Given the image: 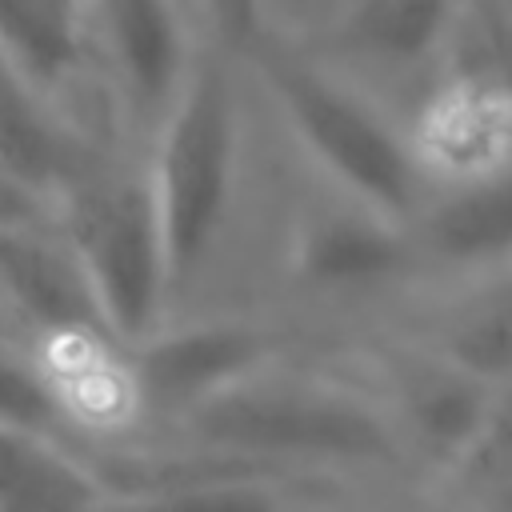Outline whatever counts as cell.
Segmentation results:
<instances>
[{"mask_svg": "<svg viewBox=\"0 0 512 512\" xmlns=\"http://www.w3.org/2000/svg\"><path fill=\"white\" fill-rule=\"evenodd\" d=\"M60 4H68V8H76V12L84 16V0H60Z\"/></svg>", "mask_w": 512, "mask_h": 512, "instance_id": "obj_13", "label": "cell"}, {"mask_svg": "<svg viewBox=\"0 0 512 512\" xmlns=\"http://www.w3.org/2000/svg\"><path fill=\"white\" fill-rule=\"evenodd\" d=\"M424 288L512 264V168L432 188L412 220Z\"/></svg>", "mask_w": 512, "mask_h": 512, "instance_id": "obj_10", "label": "cell"}, {"mask_svg": "<svg viewBox=\"0 0 512 512\" xmlns=\"http://www.w3.org/2000/svg\"><path fill=\"white\" fill-rule=\"evenodd\" d=\"M0 428L76 444L72 424H68L60 396H56L52 380L44 376L40 360L8 336H0Z\"/></svg>", "mask_w": 512, "mask_h": 512, "instance_id": "obj_12", "label": "cell"}, {"mask_svg": "<svg viewBox=\"0 0 512 512\" xmlns=\"http://www.w3.org/2000/svg\"><path fill=\"white\" fill-rule=\"evenodd\" d=\"M84 44L108 132L148 144L204 32L188 0H84Z\"/></svg>", "mask_w": 512, "mask_h": 512, "instance_id": "obj_5", "label": "cell"}, {"mask_svg": "<svg viewBox=\"0 0 512 512\" xmlns=\"http://www.w3.org/2000/svg\"><path fill=\"white\" fill-rule=\"evenodd\" d=\"M308 176V172H304ZM280 280L304 304H384L424 292L412 224H400L308 176L284 232Z\"/></svg>", "mask_w": 512, "mask_h": 512, "instance_id": "obj_4", "label": "cell"}, {"mask_svg": "<svg viewBox=\"0 0 512 512\" xmlns=\"http://www.w3.org/2000/svg\"><path fill=\"white\" fill-rule=\"evenodd\" d=\"M404 128L428 192L512 168V108L460 60L412 104Z\"/></svg>", "mask_w": 512, "mask_h": 512, "instance_id": "obj_8", "label": "cell"}, {"mask_svg": "<svg viewBox=\"0 0 512 512\" xmlns=\"http://www.w3.org/2000/svg\"><path fill=\"white\" fill-rule=\"evenodd\" d=\"M404 340L512 392V264L416 292Z\"/></svg>", "mask_w": 512, "mask_h": 512, "instance_id": "obj_9", "label": "cell"}, {"mask_svg": "<svg viewBox=\"0 0 512 512\" xmlns=\"http://www.w3.org/2000/svg\"><path fill=\"white\" fill-rule=\"evenodd\" d=\"M72 332L108 328L64 228L52 212L0 224V336L40 348Z\"/></svg>", "mask_w": 512, "mask_h": 512, "instance_id": "obj_7", "label": "cell"}, {"mask_svg": "<svg viewBox=\"0 0 512 512\" xmlns=\"http://www.w3.org/2000/svg\"><path fill=\"white\" fill-rule=\"evenodd\" d=\"M52 216L80 256L104 328L140 348L172 316V272L144 144L104 136L52 200Z\"/></svg>", "mask_w": 512, "mask_h": 512, "instance_id": "obj_3", "label": "cell"}, {"mask_svg": "<svg viewBox=\"0 0 512 512\" xmlns=\"http://www.w3.org/2000/svg\"><path fill=\"white\" fill-rule=\"evenodd\" d=\"M472 8L476 0H336L312 52L372 96L384 84L424 96L456 64Z\"/></svg>", "mask_w": 512, "mask_h": 512, "instance_id": "obj_6", "label": "cell"}, {"mask_svg": "<svg viewBox=\"0 0 512 512\" xmlns=\"http://www.w3.org/2000/svg\"><path fill=\"white\" fill-rule=\"evenodd\" d=\"M248 72L296 144L300 172L400 224L416 220L428 180L404 120L392 116L380 96L336 72L312 48H292L280 36H268L248 56Z\"/></svg>", "mask_w": 512, "mask_h": 512, "instance_id": "obj_2", "label": "cell"}, {"mask_svg": "<svg viewBox=\"0 0 512 512\" xmlns=\"http://www.w3.org/2000/svg\"><path fill=\"white\" fill-rule=\"evenodd\" d=\"M248 60L204 36L172 108L144 144L164 224L172 316L188 312L236 224L248 172ZM168 316V320H172Z\"/></svg>", "mask_w": 512, "mask_h": 512, "instance_id": "obj_1", "label": "cell"}, {"mask_svg": "<svg viewBox=\"0 0 512 512\" xmlns=\"http://www.w3.org/2000/svg\"><path fill=\"white\" fill-rule=\"evenodd\" d=\"M288 484L228 468L120 460L108 472V496L88 512H288Z\"/></svg>", "mask_w": 512, "mask_h": 512, "instance_id": "obj_11", "label": "cell"}]
</instances>
